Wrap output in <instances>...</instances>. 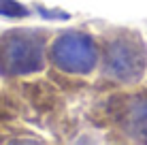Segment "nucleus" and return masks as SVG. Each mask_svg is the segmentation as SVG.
Returning a JSON list of instances; mask_svg holds the SVG:
<instances>
[{
  "instance_id": "nucleus-1",
  "label": "nucleus",
  "mask_w": 147,
  "mask_h": 145,
  "mask_svg": "<svg viewBox=\"0 0 147 145\" xmlns=\"http://www.w3.org/2000/svg\"><path fill=\"white\" fill-rule=\"evenodd\" d=\"M105 71L121 86H134L147 73V45L136 30H121L105 49Z\"/></svg>"
},
{
  "instance_id": "nucleus-2",
  "label": "nucleus",
  "mask_w": 147,
  "mask_h": 145,
  "mask_svg": "<svg viewBox=\"0 0 147 145\" xmlns=\"http://www.w3.org/2000/svg\"><path fill=\"white\" fill-rule=\"evenodd\" d=\"M40 66V43L32 34H11L0 41V68L7 73H28Z\"/></svg>"
},
{
  "instance_id": "nucleus-3",
  "label": "nucleus",
  "mask_w": 147,
  "mask_h": 145,
  "mask_svg": "<svg viewBox=\"0 0 147 145\" xmlns=\"http://www.w3.org/2000/svg\"><path fill=\"white\" fill-rule=\"evenodd\" d=\"M96 45L83 34H64L55 41L51 49V60L64 71L88 73L96 64Z\"/></svg>"
},
{
  "instance_id": "nucleus-4",
  "label": "nucleus",
  "mask_w": 147,
  "mask_h": 145,
  "mask_svg": "<svg viewBox=\"0 0 147 145\" xmlns=\"http://www.w3.org/2000/svg\"><path fill=\"white\" fill-rule=\"evenodd\" d=\"M115 115L128 141L147 143V90L124 96L117 105Z\"/></svg>"
},
{
  "instance_id": "nucleus-5",
  "label": "nucleus",
  "mask_w": 147,
  "mask_h": 145,
  "mask_svg": "<svg viewBox=\"0 0 147 145\" xmlns=\"http://www.w3.org/2000/svg\"><path fill=\"white\" fill-rule=\"evenodd\" d=\"M0 15H9V17H24L26 9L19 7L13 0H0Z\"/></svg>"
}]
</instances>
